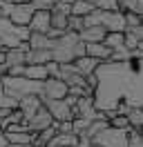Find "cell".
Masks as SVG:
<instances>
[{"mask_svg":"<svg viewBox=\"0 0 143 147\" xmlns=\"http://www.w3.org/2000/svg\"><path fill=\"white\" fill-rule=\"evenodd\" d=\"M27 27L31 29V31H40V34H47V29H49V11H47V9H36Z\"/></svg>","mask_w":143,"mask_h":147,"instance_id":"obj_9","label":"cell"},{"mask_svg":"<svg viewBox=\"0 0 143 147\" xmlns=\"http://www.w3.org/2000/svg\"><path fill=\"white\" fill-rule=\"evenodd\" d=\"M107 29L103 25H89V27H83L78 31V38L83 42H103Z\"/></svg>","mask_w":143,"mask_h":147,"instance_id":"obj_8","label":"cell"},{"mask_svg":"<svg viewBox=\"0 0 143 147\" xmlns=\"http://www.w3.org/2000/svg\"><path fill=\"white\" fill-rule=\"evenodd\" d=\"M127 147H143V140H141V134L132 129L130 134H127Z\"/></svg>","mask_w":143,"mask_h":147,"instance_id":"obj_26","label":"cell"},{"mask_svg":"<svg viewBox=\"0 0 143 147\" xmlns=\"http://www.w3.org/2000/svg\"><path fill=\"white\" fill-rule=\"evenodd\" d=\"M85 54L92 56V58H96L98 63H103V60L110 58L112 49H110L105 42H85Z\"/></svg>","mask_w":143,"mask_h":147,"instance_id":"obj_12","label":"cell"},{"mask_svg":"<svg viewBox=\"0 0 143 147\" xmlns=\"http://www.w3.org/2000/svg\"><path fill=\"white\" fill-rule=\"evenodd\" d=\"M103 42H105L110 49L121 47V45H123V31H107L105 38H103Z\"/></svg>","mask_w":143,"mask_h":147,"instance_id":"obj_20","label":"cell"},{"mask_svg":"<svg viewBox=\"0 0 143 147\" xmlns=\"http://www.w3.org/2000/svg\"><path fill=\"white\" fill-rule=\"evenodd\" d=\"M87 2H92V5H96V0H87Z\"/></svg>","mask_w":143,"mask_h":147,"instance_id":"obj_34","label":"cell"},{"mask_svg":"<svg viewBox=\"0 0 143 147\" xmlns=\"http://www.w3.org/2000/svg\"><path fill=\"white\" fill-rule=\"evenodd\" d=\"M7 147H36L34 143H25V145H16V143H7Z\"/></svg>","mask_w":143,"mask_h":147,"instance_id":"obj_31","label":"cell"},{"mask_svg":"<svg viewBox=\"0 0 143 147\" xmlns=\"http://www.w3.org/2000/svg\"><path fill=\"white\" fill-rule=\"evenodd\" d=\"M2 16H5V13H2V7H0V18H2Z\"/></svg>","mask_w":143,"mask_h":147,"instance_id":"obj_33","label":"cell"},{"mask_svg":"<svg viewBox=\"0 0 143 147\" xmlns=\"http://www.w3.org/2000/svg\"><path fill=\"white\" fill-rule=\"evenodd\" d=\"M11 65H25V49L20 47L5 49V67H11Z\"/></svg>","mask_w":143,"mask_h":147,"instance_id":"obj_14","label":"cell"},{"mask_svg":"<svg viewBox=\"0 0 143 147\" xmlns=\"http://www.w3.org/2000/svg\"><path fill=\"white\" fill-rule=\"evenodd\" d=\"M43 107V100H40V94H27V96H22L20 100H18V109L22 111V116L27 118H31L36 111Z\"/></svg>","mask_w":143,"mask_h":147,"instance_id":"obj_7","label":"cell"},{"mask_svg":"<svg viewBox=\"0 0 143 147\" xmlns=\"http://www.w3.org/2000/svg\"><path fill=\"white\" fill-rule=\"evenodd\" d=\"M132 31L136 34V38H139V40H143V22L139 25V27H132Z\"/></svg>","mask_w":143,"mask_h":147,"instance_id":"obj_29","label":"cell"},{"mask_svg":"<svg viewBox=\"0 0 143 147\" xmlns=\"http://www.w3.org/2000/svg\"><path fill=\"white\" fill-rule=\"evenodd\" d=\"M0 47H2V42H0Z\"/></svg>","mask_w":143,"mask_h":147,"instance_id":"obj_38","label":"cell"},{"mask_svg":"<svg viewBox=\"0 0 143 147\" xmlns=\"http://www.w3.org/2000/svg\"><path fill=\"white\" fill-rule=\"evenodd\" d=\"M69 9H72V0H58L49 11H61V13H67V16H69Z\"/></svg>","mask_w":143,"mask_h":147,"instance_id":"obj_27","label":"cell"},{"mask_svg":"<svg viewBox=\"0 0 143 147\" xmlns=\"http://www.w3.org/2000/svg\"><path fill=\"white\" fill-rule=\"evenodd\" d=\"M141 22H143V13H141Z\"/></svg>","mask_w":143,"mask_h":147,"instance_id":"obj_37","label":"cell"},{"mask_svg":"<svg viewBox=\"0 0 143 147\" xmlns=\"http://www.w3.org/2000/svg\"><path fill=\"white\" fill-rule=\"evenodd\" d=\"M27 78H31V80H45L49 74H47V67L45 65H25V74Z\"/></svg>","mask_w":143,"mask_h":147,"instance_id":"obj_16","label":"cell"},{"mask_svg":"<svg viewBox=\"0 0 143 147\" xmlns=\"http://www.w3.org/2000/svg\"><path fill=\"white\" fill-rule=\"evenodd\" d=\"M123 18H125V29L141 25V13H136V11H123Z\"/></svg>","mask_w":143,"mask_h":147,"instance_id":"obj_21","label":"cell"},{"mask_svg":"<svg viewBox=\"0 0 143 147\" xmlns=\"http://www.w3.org/2000/svg\"><path fill=\"white\" fill-rule=\"evenodd\" d=\"M125 116H127L130 127H134L136 131L143 129V107H130V111H127Z\"/></svg>","mask_w":143,"mask_h":147,"instance_id":"obj_17","label":"cell"},{"mask_svg":"<svg viewBox=\"0 0 143 147\" xmlns=\"http://www.w3.org/2000/svg\"><path fill=\"white\" fill-rule=\"evenodd\" d=\"M101 25L107 31H125L123 11H103L101 9Z\"/></svg>","mask_w":143,"mask_h":147,"instance_id":"obj_6","label":"cell"},{"mask_svg":"<svg viewBox=\"0 0 143 147\" xmlns=\"http://www.w3.org/2000/svg\"><path fill=\"white\" fill-rule=\"evenodd\" d=\"M52 60V49H27L25 51V65H45Z\"/></svg>","mask_w":143,"mask_h":147,"instance_id":"obj_11","label":"cell"},{"mask_svg":"<svg viewBox=\"0 0 143 147\" xmlns=\"http://www.w3.org/2000/svg\"><path fill=\"white\" fill-rule=\"evenodd\" d=\"M49 27L67 31V13H61V11H49Z\"/></svg>","mask_w":143,"mask_h":147,"instance_id":"obj_19","label":"cell"},{"mask_svg":"<svg viewBox=\"0 0 143 147\" xmlns=\"http://www.w3.org/2000/svg\"><path fill=\"white\" fill-rule=\"evenodd\" d=\"M110 125H112V127H118V129H130L127 116H121V114H116L114 118H110Z\"/></svg>","mask_w":143,"mask_h":147,"instance_id":"obj_25","label":"cell"},{"mask_svg":"<svg viewBox=\"0 0 143 147\" xmlns=\"http://www.w3.org/2000/svg\"><path fill=\"white\" fill-rule=\"evenodd\" d=\"M58 147H72V145H58Z\"/></svg>","mask_w":143,"mask_h":147,"instance_id":"obj_35","label":"cell"},{"mask_svg":"<svg viewBox=\"0 0 143 147\" xmlns=\"http://www.w3.org/2000/svg\"><path fill=\"white\" fill-rule=\"evenodd\" d=\"M72 65H74V69H76L80 76H87V74L96 71L98 60H96V58H92V56H87V54H83V56H78L76 60H72Z\"/></svg>","mask_w":143,"mask_h":147,"instance_id":"obj_10","label":"cell"},{"mask_svg":"<svg viewBox=\"0 0 143 147\" xmlns=\"http://www.w3.org/2000/svg\"><path fill=\"white\" fill-rule=\"evenodd\" d=\"M85 54V42L74 31H65L52 42V60L56 63H72Z\"/></svg>","mask_w":143,"mask_h":147,"instance_id":"obj_1","label":"cell"},{"mask_svg":"<svg viewBox=\"0 0 143 147\" xmlns=\"http://www.w3.org/2000/svg\"><path fill=\"white\" fill-rule=\"evenodd\" d=\"M0 83H2V92L11 94L18 100L27 94H43V80H31L27 76H7V74H2Z\"/></svg>","mask_w":143,"mask_h":147,"instance_id":"obj_2","label":"cell"},{"mask_svg":"<svg viewBox=\"0 0 143 147\" xmlns=\"http://www.w3.org/2000/svg\"><path fill=\"white\" fill-rule=\"evenodd\" d=\"M94 7H96V5H92V2H87V0H72L69 13L72 16H85V13H89Z\"/></svg>","mask_w":143,"mask_h":147,"instance_id":"obj_18","label":"cell"},{"mask_svg":"<svg viewBox=\"0 0 143 147\" xmlns=\"http://www.w3.org/2000/svg\"><path fill=\"white\" fill-rule=\"evenodd\" d=\"M43 96H45V98H49V100L65 98V96H67V83H63L61 78L47 76V78L43 80Z\"/></svg>","mask_w":143,"mask_h":147,"instance_id":"obj_4","label":"cell"},{"mask_svg":"<svg viewBox=\"0 0 143 147\" xmlns=\"http://www.w3.org/2000/svg\"><path fill=\"white\" fill-rule=\"evenodd\" d=\"M0 107L2 109H18V98H14L11 94H0Z\"/></svg>","mask_w":143,"mask_h":147,"instance_id":"obj_23","label":"cell"},{"mask_svg":"<svg viewBox=\"0 0 143 147\" xmlns=\"http://www.w3.org/2000/svg\"><path fill=\"white\" fill-rule=\"evenodd\" d=\"M92 143H96L101 147H127V131L107 125L105 129H101L98 134L92 136Z\"/></svg>","mask_w":143,"mask_h":147,"instance_id":"obj_3","label":"cell"},{"mask_svg":"<svg viewBox=\"0 0 143 147\" xmlns=\"http://www.w3.org/2000/svg\"><path fill=\"white\" fill-rule=\"evenodd\" d=\"M0 147H7V136H5V129L0 127Z\"/></svg>","mask_w":143,"mask_h":147,"instance_id":"obj_30","label":"cell"},{"mask_svg":"<svg viewBox=\"0 0 143 147\" xmlns=\"http://www.w3.org/2000/svg\"><path fill=\"white\" fill-rule=\"evenodd\" d=\"M0 94H2V83H0Z\"/></svg>","mask_w":143,"mask_h":147,"instance_id":"obj_36","label":"cell"},{"mask_svg":"<svg viewBox=\"0 0 143 147\" xmlns=\"http://www.w3.org/2000/svg\"><path fill=\"white\" fill-rule=\"evenodd\" d=\"M58 0H31V5H34V9H52L54 5H56Z\"/></svg>","mask_w":143,"mask_h":147,"instance_id":"obj_28","label":"cell"},{"mask_svg":"<svg viewBox=\"0 0 143 147\" xmlns=\"http://www.w3.org/2000/svg\"><path fill=\"white\" fill-rule=\"evenodd\" d=\"M85 27L83 25V16H67V31H74V34H78L80 29Z\"/></svg>","mask_w":143,"mask_h":147,"instance_id":"obj_22","label":"cell"},{"mask_svg":"<svg viewBox=\"0 0 143 147\" xmlns=\"http://www.w3.org/2000/svg\"><path fill=\"white\" fill-rule=\"evenodd\" d=\"M49 125H54V118H52V114L47 111V107H45V105L36 111L31 118H27V127H29V131H31V134H38L40 129L49 127Z\"/></svg>","mask_w":143,"mask_h":147,"instance_id":"obj_5","label":"cell"},{"mask_svg":"<svg viewBox=\"0 0 143 147\" xmlns=\"http://www.w3.org/2000/svg\"><path fill=\"white\" fill-rule=\"evenodd\" d=\"M29 47L31 49H52V38L47 36V34H40V31H31L29 34Z\"/></svg>","mask_w":143,"mask_h":147,"instance_id":"obj_13","label":"cell"},{"mask_svg":"<svg viewBox=\"0 0 143 147\" xmlns=\"http://www.w3.org/2000/svg\"><path fill=\"white\" fill-rule=\"evenodd\" d=\"M96 7L103 11H121L118 9V0H96Z\"/></svg>","mask_w":143,"mask_h":147,"instance_id":"obj_24","label":"cell"},{"mask_svg":"<svg viewBox=\"0 0 143 147\" xmlns=\"http://www.w3.org/2000/svg\"><path fill=\"white\" fill-rule=\"evenodd\" d=\"M7 136V143H16V145H25V143H34V134L31 131H5Z\"/></svg>","mask_w":143,"mask_h":147,"instance_id":"obj_15","label":"cell"},{"mask_svg":"<svg viewBox=\"0 0 143 147\" xmlns=\"http://www.w3.org/2000/svg\"><path fill=\"white\" fill-rule=\"evenodd\" d=\"M14 2H31V0H14Z\"/></svg>","mask_w":143,"mask_h":147,"instance_id":"obj_32","label":"cell"}]
</instances>
